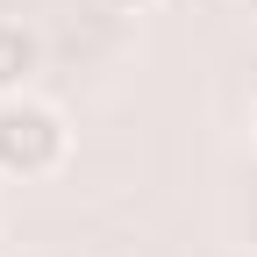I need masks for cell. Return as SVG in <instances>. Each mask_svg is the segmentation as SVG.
<instances>
[{
	"mask_svg": "<svg viewBox=\"0 0 257 257\" xmlns=\"http://www.w3.org/2000/svg\"><path fill=\"white\" fill-rule=\"evenodd\" d=\"M72 157V128L50 100L36 93H8L0 100V179H50Z\"/></svg>",
	"mask_w": 257,
	"mask_h": 257,
	"instance_id": "obj_1",
	"label": "cell"
},
{
	"mask_svg": "<svg viewBox=\"0 0 257 257\" xmlns=\"http://www.w3.org/2000/svg\"><path fill=\"white\" fill-rule=\"evenodd\" d=\"M43 72V29L22 15H0V100L8 93H29Z\"/></svg>",
	"mask_w": 257,
	"mask_h": 257,
	"instance_id": "obj_2",
	"label": "cell"
},
{
	"mask_svg": "<svg viewBox=\"0 0 257 257\" xmlns=\"http://www.w3.org/2000/svg\"><path fill=\"white\" fill-rule=\"evenodd\" d=\"M100 8H114V15H150V8H165V0H100Z\"/></svg>",
	"mask_w": 257,
	"mask_h": 257,
	"instance_id": "obj_3",
	"label": "cell"
},
{
	"mask_svg": "<svg viewBox=\"0 0 257 257\" xmlns=\"http://www.w3.org/2000/svg\"><path fill=\"white\" fill-rule=\"evenodd\" d=\"M236 8H243V15H250V22H257V0H236Z\"/></svg>",
	"mask_w": 257,
	"mask_h": 257,
	"instance_id": "obj_4",
	"label": "cell"
},
{
	"mask_svg": "<svg viewBox=\"0 0 257 257\" xmlns=\"http://www.w3.org/2000/svg\"><path fill=\"white\" fill-rule=\"evenodd\" d=\"M250 150H257V114H250Z\"/></svg>",
	"mask_w": 257,
	"mask_h": 257,
	"instance_id": "obj_5",
	"label": "cell"
}]
</instances>
